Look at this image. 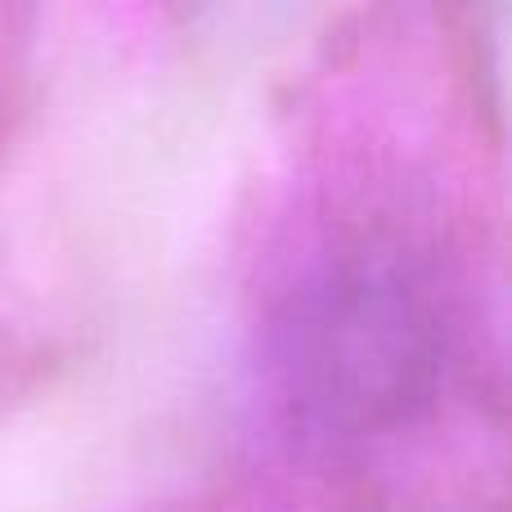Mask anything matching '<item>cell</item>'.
Returning a JSON list of instances; mask_svg holds the SVG:
<instances>
[{"mask_svg":"<svg viewBox=\"0 0 512 512\" xmlns=\"http://www.w3.org/2000/svg\"><path fill=\"white\" fill-rule=\"evenodd\" d=\"M288 364L292 418L324 450L418 432L432 400L450 391L436 310L391 270L333 283L297 328Z\"/></svg>","mask_w":512,"mask_h":512,"instance_id":"1","label":"cell"}]
</instances>
